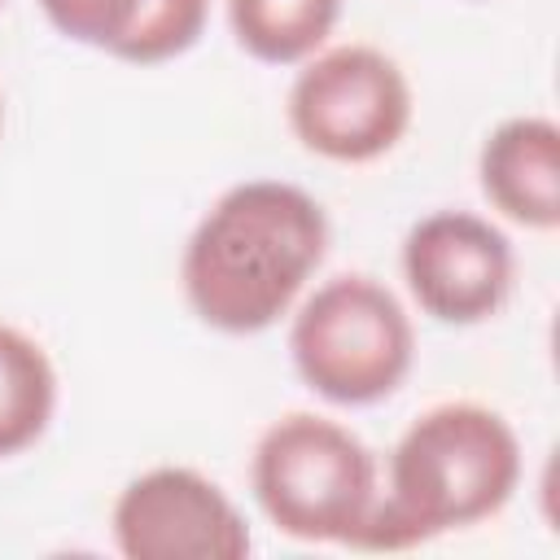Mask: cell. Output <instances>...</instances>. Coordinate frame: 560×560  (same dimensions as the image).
Listing matches in <instances>:
<instances>
[{
    "label": "cell",
    "instance_id": "cell-1",
    "mask_svg": "<svg viewBox=\"0 0 560 560\" xmlns=\"http://www.w3.org/2000/svg\"><path fill=\"white\" fill-rule=\"evenodd\" d=\"M328 236V214L306 188L289 179H241L210 201L184 241V302L223 337L267 332L324 267Z\"/></svg>",
    "mask_w": 560,
    "mask_h": 560
},
{
    "label": "cell",
    "instance_id": "cell-2",
    "mask_svg": "<svg viewBox=\"0 0 560 560\" xmlns=\"http://www.w3.org/2000/svg\"><path fill=\"white\" fill-rule=\"evenodd\" d=\"M521 486V438L503 411L455 398L424 407L394 442L359 551H407L503 512Z\"/></svg>",
    "mask_w": 560,
    "mask_h": 560
},
{
    "label": "cell",
    "instance_id": "cell-3",
    "mask_svg": "<svg viewBox=\"0 0 560 560\" xmlns=\"http://www.w3.org/2000/svg\"><path fill=\"white\" fill-rule=\"evenodd\" d=\"M249 490L280 534L359 551L381 499V464L350 424L284 411L254 442Z\"/></svg>",
    "mask_w": 560,
    "mask_h": 560
},
{
    "label": "cell",
    "instance_id": "cell-4",
    "mask_svg": "<svg viewBox=\"0 0 560 560\" xmlns=\"http://www.w3.org/2000/svg\"><path fill=\"white\" fill-rule=\"evenodd\" d=\"M289 315L293 372L332 407H372L389 398L416 363L407 306L363 271H341L315 284Z\"/></svg>",
    "mask_w": 560,
    "mask_h": 560
},
{
    "label": "cell",
    "instance_id": "cell-5",
    "mask_svg": "<svg viewBox=\"0 0 560 560\" xmlns=\"http://www.w3.org/2000/svg\"><path fill=\"white\" fill-rule=\"evenodd\" d=\"M416 92L407 70L376 44H324L311 52L284 96L293 140L341 166H363L398 149L411 131Z\"/></svg>",
    "mask_w": 560,
    "mask_h": 560
},
{
    "label": "cell",
    "instance_id": "cell-6",
    "mask_svg": "<svg viewBox=\"0 0 560 560\" xmlns=\"http://www.w3.org/2000/svg\"><path fill=\"white\" fill-rule=\"evenodd\" d=\"M109 534L127 560H241L254 547L232 494L188 464L136 472L109 508Z\"/></svg>",
    "mask_w": 560,
    "mask_h": 560
},
{
    "label": "cell",
    "instance_id": "cell-7",
    "mask_svg": "<svg viewBox=\"0 0 560 560\" xmlns=\"http://www.w3.org/2000/svg\"><path fill=\"white\" fill-rule=\"evenodd\" d=\"M402 280L420 315L446 328L494 319L516 280V254L499 223L472 210H433L402 236Z\"/></svg>",
    "mask_w": 560,
    "mask_h": 560
},
{
    "label": "cell",
    "instance_id": "cell-8",
    "mask_svg": "<svg viewBox=\"0 0 560 560\" xmlns=\"http://www.w3.org/2000/svg\"><path fill=\"white\" fill-rule=\"evenodd\" d=\"M477 184L494 214L525 232L560 228V127L547 114H512L477 149Z\"/></svg>",
    "mask_w": 560,
    "mask_h": 560
},
{
    "label": "cell",
    "instance_id": "cell-9",
    "mask_svg": "<svg viewBox=\"0 0 560 560\" xmlns=\"http://www.w3.org/2000/svg\"><path fill=\"white\" fill-rule=\"evenodd\" d=\"M57 416V368L18 324H0V459L31 451Z\"/></svg>",
    "mask_w": 560,
    "mask_h": 560
},
{
    "label": "cell",
    "instance_id": "cell-10",
    "mask_svg": "<svg viewBox=\"0 0 560 560\" xmlns=\"http://www.w3.org/2000/svg\"><path fill=\"white\" fill-rule=\"evenodd\" d=\"M228 31L262 66H302L328 44L341 0H223Z\"/></svg>",
    "mask_w": 560,
    "mask_h": 560
},
{
    "label": "cell",
    "instance_id": "cell-11",
    "mask_svg": "<svg viewBox=\"0 0 560 560\" xmlns=\"http://www.w3.org/2000/svg\"><path fill=\"white\" fill-rule=\"evenodd\" d=\"M35 4L61 39L96 48L105 57H122L149 0H35Z\"/></svg>",
    "mask_w": 560,
    "mask_h": 560
},
{
    "label": "cell",
    "instance_id": "cell-12",
    "mask_svg": "<svg viewBox=\"0 0 560 560\" xmlns=\"http://www.w3.org/2000/svg\"><path fill=\"white\" fill-rule=\"evenodd\" d=\"M206 22H210V0H149L118 61H131V66L175 61L201 39Z\"/></svg>",
    "mask_w": 560,
    "mask_h": 560
},
{
    "label": "cell",
    "instance_id": "cell-13",
    "mask_svg": "<svg viewBox=\"0 0 560 560\" xmlns=\"http://www.w3.org/2000/svg\"><path fill=\"white\" fill-rule=\"evenodd\" d=\"M0 131H4V92H0Z\"/></svg>",
    "mask_w": 560,
    "mask_h": 560
},
{
    "label": "cell",
    "instance_id": "cell-14",
    "mask_svg": "<svg viewBox=\"0 0 560 560\" xmlns=\"http://www.w3.org/2000/svg\"><path fill=\"white\" fill-rule=\"evenodd\" d=\"M0 4H4V0H0Z\"/></svg>",
    "mask_w": 560,
    "mask_h": 560
}]
</instances>
